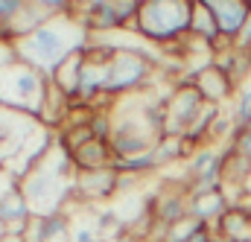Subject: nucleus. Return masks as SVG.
I'll return each mask as SVG.
<instances>
[{
  "label": "nucleus",
  "mask_w": 251,
  "mask_h": 242,
  "mask_svg": "<svg viewBox=\"0 0 251 242\" xmlns=\"http://www.w3.org/2000/svg\"><path fill=\"white\" fill-rule=\"evenodd\" d=\"M207 9L219 26L222 41L234 47L237 35L243 32L246 21L251 18V0H207Z\"/></svg>",
  "instance_id": "nucleus-7"
},
{
  "label": "nucleus",
  "mask_w": 251,
  "mask_h": 242,
  "mask_svg": "<svg viewBox=\"0 0 251 242\" xmlns=\"http://www.w3.org/2000/svg\"><path fill=\"white\" fill-rule=\"evenodd\" d=\"M82 67H85V47L76 50V53H70V56L53 70V76H50V85H53L64 99H67V105H70V102L76 99V94H79V76H82Z\"/></svg>",
  "instance_id": "nucleus-12"
},
{
  "label": "nucleus",
  "mask_w": 251,
  "mask_h": 242,
  "mask_svg": "<svg viewBox=\"0 0 251 242\" xmlns=\"http://www.w3.org/2000/svg\"><path fill=\"white\" fill-rule=\"evenodd\" d=\"M213 242H231V240H225V237H216V240H213Z\"/></svg>",
  "instance_id": "nucleus-26"
},
{
  "label": "nucleus",
  "mask_w": 251,
  "mask_h": 242,
  "mask_svg": "<svg viewBox=\"0 0 251 242\" xmlns=\"http://www.w3.org/2000/svg\"><path fill=\"white\" fill-rule=\"evenodd\" d=\"M213 240H216V234H213V225H207V222H201L187 237V242H213Z\"/></svg>",
  "instance_id": "nucleus-23"
},
{
  "label": "nucleus",
  "mask_w": 251,
  "mask_h": 242,
  "mask_svg": "<svg viewBox=\"0 0 251 242\" xmlns=\"http://www.w3.org/2000/svg\"><path fill=\"white\" fill-rule=\"evenodd\" d=\"M32 219H35L32 216V207L24 198L21 187L0 201V225L6 228V234H26V228H29Z\"/></svg>",
  "instance_id": "nucleus-11"
},
{
  "label": "nucleus",
  "mask_w": 251,
  "mask_h": 242,
  "mask_svg": "<svg viewBox=\"0 0 251 242\" xmlns=\"http://www.w3.org/2000/svg\"><path fill=\"white\" fill-rule=\"evenodd\" d=\"M222 178V146H199L184 161V190L196 181Z\"/></svg>",
  "instance_id": "nucleus-9"
},
{
  "label": "nucleus",
  "mask_w": 251,
  "mask_h": 242,
  "mask_svg": "<svg viewBox=\"0 0 251 242\" xmlns=\"http://www.w3.org/2000/svg\"><path fill=\"white\" fill-rule=\"evenodd\" d=\"M70 242H102V231L94 225H73V234H70Z\"/></svg>",
  "instance_id": "nucleus-20"
},
{
  "label": "nucleus",
  "mask_w": 251,
  "mask_h": 242,
  "mask_svg": "<svg viewBox=\"0 0 251 242\" xmlns=\"http://www.w3.org/2000/svg\"><path fill=\"white\" fill-rule=\"evenodd\" d=\"M193 0H140L134 32L158 47H173L190 35Z\"/></svg>",
  "instance_id": "nucleus-2"
},
{
  "label": "nucleus",
  "mask_w": 251,
  "mask_h": 242,
  "mask_svg": "<svg viewBox=\"0 0 251 242\" xmlns=\"http://www.w3.org/2000/svg\"><path fill=\"white\" fill-rule=\"evenodd\" d=\"M187 216H190V195H187L184 187H173L170 193H158V204H155L152 225L173 228V225L184 222Z\"/></svg>",
  "instance_id": "nucleus-10"
},
{
  "label": "nucleus",
  "mask_w": 251,
  "mask_h": 242,
  "mask_svg": "<svg viewBox=\"0 0 251 242\" xmlns=\"http://www.w3.org/2000/svg\"><path fill=\"white\" fill-rule=\"evenodd\" d=\"M18 187H21V181L15 178V172H12L9 167H3V164H0V201H3L9 193H15Z\"/></svg>",
  "instance_id": "nucleus-21"
},
{
  "label": "nucleus",
  "mask_w": 251,
  "mask_h": 242,
  "mask_svg": "<svg viewBox=\"0 0 251 242\" xmlns=\"http://www.w3.org/2000/svg\"><path fill=\"white\" fill-rule=\"evenodd\" d=\"M88 32L82 29V24L76 21V15H62V18H50L44 21L32 35L18 38L12 44L15 61L38 70L41 76H53V70L62 64L70 53L82 50L88 44Z\"/></svg>",
  "instance_id": "nucleus-1"
},
{
  "label": "nucleus",
  "mask_w": 251,
  "mask_h": 242,
  "mask_svg": "<svg viewBox=\"0 0 251 242\" xmlns=\"http://www.w3.org/2000/svg\"><path fill=\"white\" fill-rule=\"evenodd\" d=\"M0 242H26V237H24V234H6Z\"/></svg>",
  "instance_id": "nucleus-25"
},
{
  "label": "nucleus",
  "mask_w": 251,
  "mask_h": 242,
  "mask_svg": "<svg viewBox=\"0 0 251 242\" xmlns=\"http://www.w3.org/2000/svg\"><path fill=\"white\" fill-rule=\"evenodd\" d=\"M228 207H231V198H228L225 190L204 193V195H190V216L199 219V222H207V225H213Z\"/></svg>",
  "instance_id": "nucleus-14"
},
{
  "label": "nucleus",
  "mask_w": 251,
  "mask_h": 242,
  "mask_svg": "<svg viewBox=\"0 0 251 242\" xmlns=\"http://www.w3.org/2000/svg\"><path fill=\"white\" fill-rule=\"evenodd\" d=\"M73 190H76V198L91 204V201H108L111 195L120 193V175L105 167V169H94V172H79L76 181H73Z\"/></svg>",
  "instance_id": "nucleus-8"
},
{
  "label": "nucleus",
  "mask_w": 251,
  "mask_h": 242,
  "mask_svg": "<svg viewBox=\"0 0 251 242\" xmlns=\"http://www.w3.org/2000/svg\"><path fill=\"white\" fill-rule=\"evenodd\" d=\"M204 105H207V102H204L201 94L196 91L190 73L181 76V79L173 85V94L167 97V128H164V134H181V137H184V131L196 122V117L201 114ZM164 134H161V137H164Z\"/></svg>",
  "instance_id": "nucleus-5"
},
{
  "label": "nucleus",
  "mask_w": 251,
  "mask_h": 242,
  "mask_svg": "<svg viewBox=\"0 0 251 242\" xmlns=\"http://www.w3.org/2000/svg\"><path fill=\"white\" fill-rule=\"evenodd\" d=\"M246 131H249V134H251V122H249V125H246Z\"/></svg>",
  "instance_id": "nucleus-28"
},
{
  "label": "nucleus",
  "mask_w": 251,
  "mask_h": 242,
  "mask_svg": "<svg viewBox=\"0 0 251 242\" xmlns=\"http://www.w3.org/2000/svg\"><path fill=\"white\" fill-rule=\"evenodd\" d=\"M26 0H0V24H9L21 9H24Z\"/></svg>",
  "instance_id": "nucleus-22"
},
{
  "label": "nucleus",
  "mask_w": 251,
  "mask_h": 242,
  "mask_svg": "<svg viewBox=\"0 0 251 242\" xmlns=\"http://www.w3.org/2000/svg\"><path fill=\"white\" fill-rule=\"evenodd\" d=\"M158 59L155 53H146L140 47L131 44H117V56L105 70V97L120 99L128 94H143L146 88H152V76H155Z\"/></svg>",
  "instance_id": "nucleus-3"
},
{
  "label": "nucleus",
  "mask_w": 251,
  "mask_h": 242,
  "mask_svg": "<svg viewBox=\"0 0 251 242\" xmlns=\"http://www.w3.org/2000/svg\"><path fill=\"white\" fill-rule=\"evenodd\" d=\"M111 169H114L117 175H131V178H140V175L155 172V169H161V167H158V161H155V152H143V155H137V158L111 161Z\"/></svg>",
  "instance_id": "nucleus-17"
},
{
  "label": "nucleus",
  "mask_w": 251,
  "mask_h": 242,
  "mask_svg": "<svg viewBox=\"0 0 251 242\" xmlns=\"http://www.w3.org/2000/svg\"><path fill=\"white\" fill-rule=\"evenodd\" d=\"M70 158H73V164H76V172H94V169L111 167V149H108V143H102V140H88V143L79 146Z\"/></svg>",
  "instance_id": "nucleus-15"
},
{
  "label": "nucleus",
  "mask_w": 251,
  "mask_h": 242,
  "mask_svg": "<svg viewBox=\"0 0 251 242\" xmlns=\"http://www.w3.org/2000/svg\"><path fill=\"white\" fill-rule=\"evenodd\" d=\"M152 152H155L158 167H170L176 161H187L190 155H193V149L187 146V140L181 134H164V137H158V143H155Z\"/></svg>",
  "instance_id": "nucleus-16"
},
{
  "label": "nucleus",
  "mask_w": 251,
  "mask_h": 242,
  "mask_svg": "<svg viewBox=\"0 0 251 242\" xmlns=\"http://www.w3.org/2000/svg\"><path fill=\"white\" fill-rule=\"evenodd\" d=\"M3 237H6V228H3V225H0V240H3Z\"/></svg>",
  "instance_id": "nucleus-27"
},
{
  "label": "nucleus",
  "mask_w": 251,
  "mask_h": 242,
  "mask_svg": "<svg viewBox=\"0 0 251 242\" xmlns=\"http://www.w3.org/2000/svg\"><path fill=\"white\" fill-rule=\"evenodd\" d=\"M228 146H231V152H234L237 158H243L246 164H251V134L246 131V128H234Z\"/></svg>",
  "instance_id": "nucleus-19"
},
{
  "label": "nucleus",
  "mask_w": 251,
  "mask_h": 242,
  "mask_svg": "<svg viewBox=\"0 0 251 242\" xmlns=\"http://www.w3.org/2000/svg\"><path fill=\"white\" fill-rule=\"evenodd\" d=\"M213 234L225 237V240H231V242H251V213L243 210L240 204H231L213 222Z\"/></svg>",
  "instance_id": "nucleus-13"
},
{
  "label": "nucleus",
  "mask_w": 251,
  "mask_h": 242,
  "mask_svg": "<svg viewBox=\"0 0 251 242\" xmlns=\"http://www.w3.org/2000/svg\"><path fill=\"white\" fill-rule=\"evenodd\" d=\"M21 193L32 207V216H50L62 213L67 195H73V184H64L47 164V158L21 181Z\"/></svg>",
  "instance_id": "nucleus-4"
},
{
  "label": "nucleus",
  "mask_w": 251,
  "mask_h": 242,
  "mask_svg": "<svg viewBox=\"0 0 251 242\" xmlns=\"http://www.w3.org/2000/svg\"><path fill=\"white\" fill-rule=\"evenodd\" d=\"M234 47H240V50H251V18L246 21V26H243V32L237 35V41H234Z\"/></svg>",
  "instance_id": "nucleus-24"
},
{
  "label": "nucleus",
  "mask_w": 251,
  "mask_h": 242,
  "mask_svg": "<svg viewBox=\"0 0 251 242\" xmlns=\"http://www.w3.org/2000/svg\"><path fill=\"white\" fill-rule=\"evenodd\" d=\"M231 120H234V128H246L251 122V85L240 88L234 108H231Z\"/></svg>",
  "instance_id": "nucleus-18"
},
{
  "label": "nucleus",
  "mask_w": 251,
  "mask_h": 242,
  "mask_svg": "<svg viewBox=\"0 0 251 242\" xmlns=\"http://www.w3.org/2000/svg\"><path fill=\"white\" fill-rule=\"evenodd\" d=\"M190 79H193L196 91L201 94V99H204L207 105H219V108H222V102H228V99L237 94V82H234L216 61H204L201 67H196V70L190 73Z\"/></svg>",
  "instance_id": "nucleus-6"
}]
</instances>
